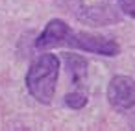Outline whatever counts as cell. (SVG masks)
Here are the masks:
<instances>
[{
	"label": "cell",
	"instance_id": "5b68a950",
	"mask_svg": "<svg viewBox=\"0 0 135 131\" xmlns=\"http://www.w3.org/2000/svg\"><path fill=\"white\" fill-rule=\"evenodd\" d=\"M65 105L70 107V109H74V111L83 109V107L87 105V96H85V92H81V90H72V92H69V94L65 96Z\"/></svg>",
	"mask_w": 135,
	"mask_h": 131
},
{
	"label": "cell",
	"instance_id": "6da1fadb",
	"mask_svg": "<svg viewBox=\"0 0 135 131\" xmlns=\"http://www.w3.org/2000/svg\"><path fill=\"white\" fill-rule=\"evenodd\" d=\"M33 46L37 50H50V48H74L104 57H115L120 52V46L115 39L89 33V32H78L72 30L65 21L61 19H52L45 26V30L37 35Z\"/></svg>",
	"mask_w": 135,
	"mask_h": 131
},
{
	"label": "cell",
	"instance_id": "3957f363",
	"mask_svg": "<svg viewBox=\"0 0 135 131\" xmlns=\"http://www.w3.org/2000/svg\"><path fill=\"white\" fill-rule=\"evenodd\" d=\"M107 102L118 113L131 111L135 107V79L129 76H115L107 87Z\"/></svg>",
	"mask_w": 135,
	"mask_h": 131
},
{
	"label": "cell",
	"instance_id": "277c9868",
	"mask_svg": "<svg viewBox=\"0 0 135 131\" xmlns=\"http://www.w3.org/2000/svg\"><path fill=\"white\" fill-rule=\"evenodd\" d=\"M65 65H67V72L70 74V81L80 87L85 78H87V61L76 54H65Z\"/></svg>",
	"mask_w": 135,
	"mask_h": 131
},
{
	"label": "cell",
	"instance_id": "8992f818",
	"mask_svg": "<svg viewBox=\"0 0 135 131\" xmlns=\"http://www.w3.org/2000/svg\"><path fill=\"white\" fill-rule=\"evenodd\" d=\"M117 2L124 15H128L129 19H135V0H117Z\"/></svg>",
	"mask_w": 135,
	"mask_h": 131
},
{
	"label": "cell",
	"instance_id": "7a4b0ae2",
	"mask_svg": "<svg viewBox=\"0 0 135 131\" xmlns=\"http://www.w3.org/2000/svg\"><path fill=\"white\" fill-rule=\"evenodd\" d=\"M59 57L56 54H41L35 57L26 72V89L39 103H52L57 78H59Z\"/></svg>",
	"mask_w": 135,
	"mask_h": 131
}]
</instances>
